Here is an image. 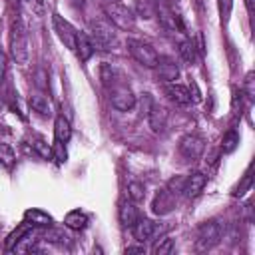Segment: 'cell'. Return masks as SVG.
<instances>
[{
    "mask_svg": "<svg viewBox=\"0 0 255 255\" xmlns=\"http://www.w3.org/2000/svg\"><path fill=\"white\" fill-rule=\"evenodd\" d=\"M145 118H147L149 128H151L155 133L165 131V128H167V110H165L163 106H159V104H155V102H153V104L149 106V110H147Z\"/></svg>",
    "mask_w": 255,
    "mask_h": 255,
    "instance_id": "obj_10",
    "label": "cell"
},
{
    "mask_svg": "<svg viewBox=\"0 0 255 255\" xmlns=\"http://www.w3.org/2000/svg\"><path fill=\"white\" fill-rule=\"evenodd\" d=\"M52 22H54V28H56L60 40L64 42V46L70 48V50H74L76 48V32L78 30L68 20H64L60 14H52Z\"/></svg>",
    "mask_w": 255,
    "mask_h": 255,
    "instance_id": "obj_9",
    "label": "cell"
},
{
    "mask_svg": "<svg viewBox=\"0 0 255 255\" xmlns=\"http://www.w3.org/2000/svg\"><path fill=\"white\" fill-rule=\"evenodd\" d=\"M64 225H66L68 229L82 231V229L88 227V215H86L84 211H80V209H72V211L66 213V217H64Z\"/></svg>",
    "mask_w": 255,
    "mask_h": 255,
    "instance_id": "obj_22",
    "label": "cell"
},
{
    "mask_svg": "<svg viewBox=\"0 0 255 255\" xmlns=\"http://www.w3.org/2000/svg\"><path fill=\"white\" fill-rule=\"evenodd\" d=\"M0 163H2L6 169H12V167H14V163H16V153H14L12 145L0 143Z\"/></svg>",
    "mask_w": 255,
    "mask_h": 255,
    "instance_id": "obj_28",
    "label": "cell"
},
{
    "mask_svg": "<svg viewBox=\"0 0 255 255\" xmlns=\"http://www.w3.org/2000/svg\"><path fill=\"white\" fill-rule=\"evenodd\" d=\"M151 251H153L155 255H171V253L175 251V243H173V239L161 235L159 239L153 241V249H151Z\"/></svg>",
    "mask_w": 255,
    "mask_h": 255,
    "instance_id": "obj_26",
    "label": "cell"
},
{
    "mask_svg": "<svg viewBox=\"0 0 255 255\" xmlns=\"http://www.w3.org/2000/svg\"><path fill=\"white\" fill-rule=\"evenodd\" d=\"M24 223H28V227H50L54 223L52 215L38 209V207H32V209H26L24 211Z\"/></svg>",
    "mask_w": 255,
    "mask_h": 255,
    "instance_id": "obj_16",
    "label": "cell"
},
{
    "mask_svg": "<svg viewBox=\"0 0 255 255\" xmlns=\"http://www.w3.org/2000/svg\"><path fill=\"white\" fill-rule=\"evenodd\" d=\"M153 70H155V74H157V80L163 82V84L175 82L177 76H179L177 64H175L173 60H169V58H159V62H157V66H155Z\"/></svg>",
    "mask_w": 255,
    "mask_h": 255,
    "instance_id": "obj_12",
    "label": "cell"
},
{
    "mask_svg": "<svg viewBox=\"0 0 255 255\" xmlns=\"http://www.w3.org/2000/svg\"><path fill=\"white\" fill-rule=\"evenodd\" d=\"M72 135V126H70V120L66 116H56V122H54V137H56V147L62 149V145L68 143Z\"/></svg>",
    "mask_w": 255,
    "mask_h": 255,
    "instance_id": "obj_17",
    "label": "cell"
},
{
    "mask_svg": "<svg viewBox=\"0 0 255 255\" xmlns=\"http://www.w3.org/2000/svg\"><path fill=\"white\" fill-rule=\"evenodd\" d=\"M205 183H207V177L201 173V171H193V173H189V175H185V183H183V195L185 197H197L201 191H203V187H205Z\"/></svg>",
    "mask_w": 255,
    "mask_h": 255,
    "instance_id": "obj_13",
    "label": "cell"
},
{
    "mask_svg": "<svg viewBox=\"0 0 255 255\" xmlns=\"http://www.w3.org/2000/svg\"><path fill=\"white\" fill-rule=\"evenodd\" d=\"M245 4H247L249 10H253V0H245Z\"/></svg>",
    "mask_w": 255,
    "mask_h": 255,
    "instance_id": "obj_39",
    "label": "cell"
},
{
    "mask_svg": "<svg viewBox=\"0 0 255 255\" xmlns=\"http://www.w3.org/2000/svg\"><path fill=\"white\" fill-rule=\"evenodd\" d=\"M126 253H145V247H143V243L141 245H131V247H126Z\"/></svg>",
    "mask_w": 255,
    "mask_h": 255,
    "instance_id": "obj_37",
    "label": "cell"
},
{
    "mask_svg": "<svg viewBox=\"0 0 255 255\" xmlns=\"http://www.w3.org/2000/svg\"><path fill=\"white\" fill-rule=\"evenodd\" d=\"M10 54L16 60V64L28 62V34L20 20H16L10 30Z\"/></svg>",
    "mask_w": 255,
    "mask_h": 255,
    "instance_id": "obj_4",
    "label": "cell"
},
{
    "mask_svg": "<svg viewBox=\"0 0 255 255\" xmlns=\"http://www.w3.org/2000/svg\"><path fill=\"white\" fill-rule=\"evenodd\" d=\"M22 2L34 16H44V0H22Z\"/></svg>",
    "mask_w": 255,
    "mask_h": 255,
    "instance_id": "obj_35",
    "label": "cell"
},
{
    "mask_svg": "<svg viewBox=\"0 0 255 255\" xmlns=\"http://www.w3.org/2000/svg\"><path fill=\"white\" fill-rule=\"evenodd\" d=\"M128 52L131 54V58H133L137 64H141V66H145V68H155L157 62H159V56H157V52L153 50V46L147 44V42H143V40L129 38V40H128Z\"/></svg>",
    "mask_w": 255,
    "mask_h": 255,
    "instance_id": "obj_5",
    "label": "cell"
},
{
    "mask_svg": "<svg viewBox=\"0 0 255 255\" xmlns=\"http://www.w3.org/2000/svg\"><path fill=\"white\" fill-rule=\"evenodd\" d=\"M36 243H38L36 231L26 229V231L22 233V237L16 241V245L12 247V251H14V253H36V251H40Z\"/></svg>",
    "mask_w": 255,
    "mask_h": 255,
    "instance_id": "obj_19",
    "label": "cell"
},
{
    "mask_svg": "<svg viewBox=\"0 0 255 255\" xmlns=\"http://www.w3.org/2000/svg\"><path fill=\"white\" fill-rule=\"evenodd\" d=\"M118 217H120V223L124 227H133V223L139 219V213H137V207H135V201H122L120 203V209H118Z\"/></svg>",
    "mask_w": 255,
    "mask_h": 255,
    "instance_id": "obj_18",
    "label": "cell"
},
{
    "mask_svg": "<svg viewBox=\"0 0 255 255\" xmlns=\"http://www.w3.org/2000/svg\"><path fill=\"white\" fill-rule=\"evenodd\" d=\"M155 14L159 18V24L165 28V30H171V32H177V30H183L179 18L173 14V10L165 4H155Z\"/></svg>",
    "mask_w": 255,
    "mask_h": 255,
    "instance_id": "obj_14",
    "label": "cell"
},
{
    "mask_svg": "<svg viewBox=\"0 0 255 255\" xmlns=\"http://www.w3.org/2000/svg\"><path fill=\"white\" fill-rule=\"evenodd\" d=\"M237 143H239V133H237L235 129H229V131L223 133V137H221V151H223V153H231V151H235Z\"/></svg>",
    "mask_w": 255,
    "mask_h": 255,
    "instance_id": "obj_27",
    "label": "cell"
},
{
    "mask_svg": "<svg viewBox=\"0 0 255 255\" xmlns=\"http://www.w3.org/2000/svg\"><path fill=\"white\" fill-rule=\"evenodd\" d=\"M100 76H102V82H104L106 88H110V86H114V84H118V82L124 80L122 72L116 66H112V64H104L102 70H100Z\"/></svg>",
    "mask_w": 255,
    "mask_h": 255,
    "instance_id": "obj_24",
    "label": "cell"
},
{
    "mask_svg": "<svg viewBox=\"0 0 255 255\" xmlns=\"http://www.w3.org/2000/svg\"><path fill=\"white\" fill-rule=\"evenodd\" d=\"M179 153L185 157V159H197L203 155L205 151V139L201 135H195V133H187L179 139V145H177Z\"/></svg>",
    "mask_w": 255,
    "mask_h": 255,
    "instance_id": "obj_8",
    "label": "cell"
},
{
    "mask_svg": "<svg viewBox=\"0 0 255 255\" xmlns=\"http://www.w3.org/2000/svg\"><path fill=\"white\" fill-rule=\"evenodd\" d=\"M128 197L131 199V201H143V197H145V187H143V183H139V181H129L128 183Z\"/></svg>",
    "mask_w": 255,
    "mask_h": 255,
    "instance_id": "obj_29",
    "label": "cell"
},
{
    "mask_svg": "<svg viewBox=\"0 0 255 255\" xmlns=\"http://www.w3.org/2000/svg\"><path fill=\"white\" fill-rule=\"evenodd\" d=\"M76 56L82 60V62H88L94 54V46H92V40L86 32H76V48H74Z\"/></svg>",
    "mask_w": 255,
    "mask_h": 255,
    "instance_id": "obj_20",
    "label": "cell"
},
{
    "mask_svg": "<svg viewBox=\"0 0 255 255\" xmlns=\"http://www.w3.org/2000/svg\"><path fill=\"white\" fill-rule=\"evenodd\" d=\"M28 229V223H24V225H20L16 231H12L10 235H8V239H6V251H12V247L16 245V241L22 237V233Z\"/></svg>",
    "mask_w": 255,
    "mask_h": 255,
    "instance_id": "obj_34",
    "label": "cell"
},
{
    "mask_svg": "<svg viewBox=\"0 0 255 255\" xmlns=\"http://www.w3.org/2000/svg\"><path fill=\"white\" fill-rule=\"evenodd\" d=\"M179 54H181V58H183L187 64H193V62H195V46H193V42H191V40L179 42Z\"/></svg>",
    "mask_w": 255,
    "mask_h": 255,
    "instance_id": "obj_30",
    "label": "cell"
},
{
    "mask_svg": "<svg viewBox=\"0 0 255 255\" xmlns=\"http://www.w3.org/2000/svg\"><path fill=\"white\" fill-rule=\"evenodd\" d=\"M76 4H84V0H76Z\"/></svg>",
    "mask_w": 255,
    "mask_h": 255,
    "instance_id": "obj_40",
    "label": "cell"
},
{
    "mask_svg": "<svg viewBox=\"0 0 255 255\" xmlns=\"http://www.w3.org/2000/svg\"><path fill=\"white\" fill-rule=\"evenodd\" d=\"M223 235H225V221L207 219L197 227V247L199 249H211L221 241Z\"/></svg>",
    "mask_w": 255,
    "mask_h": 255,
    "instance_id": "obj_3",
    "label": "cell"
},
{
    "mask_svg": "<svg viewBox=\"0 0 255 255\" xmlns=\"http://www.w3.org/2000/svg\"><path fill=\"white\" fill-rule=\"evenodd\" d=\"M4 72H6V56H4V52L0 50V82H2V78H4Z\"/></svg>",
    "mask_w": 255,
    "mask_h": 255,
    "instance_id": "obj_38",
    "label": "cell"
},
{
    "mask_svg": "<svg viewBox=\"0 0 255 255\" xmlns=\"http://www.w3.org/2000/svg\"><path fill=\"white\" fill-rule=\"evenodd\" d=\"M217 6H219L221 22H227V20H229V14H231V10H233V0H217Z\"/></svg>",
    "mask_w": 255,
    "mask_h": 255,
    "instance_id": "obj_36",
    "label": "cell"
},
{
    "mask_svg": "<svg viewBox=\"0 0 255 255\" xmlns=\"http://www.w3.org/2000/svg\"><path fill=\"white\" fill-rule=\"evenodd\" d=\"M183 183H185V175H175V177H171V179L167 181L165 189L177 197V195H181V191H183Z\"/></svg>",
    "mask_w": 255,
    "mask_h": 255,
    "instance_id": "obj_32",
    "label": "cell"
},
{
    "mask_svg": "<svg viewBox=\"0 0 255 255\" xmlns=\"http://www.w3.org/2000/svg\"><path fill=\"white\" fill-rule=\"evenodd\" d=\"M108 90H110V102H112V106L116 110L129 112L135 106V94H133V90L124 80L118 82V84H114V86H110Z\"/></svg>",
    "mask_w": 255,
    "mask_h": 255,
    "instance_id": "obj_7",
    "label": "cell"
},
{
    "mask_svg": "<svg viewBox=\"0 0 255 255\" xmlns=\"http://www.w3.org/2000/svg\"><path fill=\"white\" fill-rule=\"evenodd\" d=\"M44 239L58 245V247H70L72 245V237L64 231V229H54L52 225L46 227V233H44Z\"/></svg>",
    "mask_w": 255,
    "mask_h": 255,
    "instance_id": "obj_23",
    "label": "cell"
},
{
    "mask_svg": "<svg viewBox=\"0 0 255 255\" xmlns=\"http://www.w3.org/2000/svg\"><path fill=\"white\" fill-rule=\"evenodd\" d=\"M102 10H104L106 18H108L116 28H120V30H131L133 24H135L133 12H131L126 4H122V2H118V0H104V2H102Z\"/></svg>",
    "mask_w": 255,
    "mask_h": 255,
    "instance_id": "obj_2",
    "label": "cell"
},
{
    "mask_svg": "<svg viewBox=\"0 0 255 255\" xmlns=\"http://www.w3.org/2000/svg\"><path fill=\"white\" fill-rule=\"evenodd\" d=\"M165 231H167V225L165 223H155V221L145 219V217H139L133 223V227H131V233H133L135 241H139V243L155 241L161 235H165Z\"/></svg>",
    "mask_w": 255,
    "mask_h": 255,
    "instance_id": "obj_6",
    "label": "cell"
},
{
    "mask_svg": "<svg viewBox=\"0 0 255 255\" xmlns=\"http://www.w3.org/2000/svg\"><path fill=\"white\" fill-rule=\"evenodd\" d=\"M133 14L143 18V20H151L155 16L153 0H133Z\"/></svg>",
    "mask_w": 255,
    "mask_h": 255,
    "instance_id": "obj_25",
    "label": "cell"
},
{
    "mask_svg": "<svg viewBox=\"0 0 255 255\" xmlns=\"http://www.w3.org/2000/svg\"><path fill=\"white\" fill-rule=\"evenodd\" d=\"M30 108H32V112H36L42 118L52 116V104H50L48 96H44L42 92H36L30 96Z\"/></svg>",
    "mask_w": 255,
    "mask_h": 255,
    "instance_id": "obj_21",
    "label": "cell"
},
{
    "mask_svg": "<svg viewBox=\"0 0 255 255\" xmlns=\"http://www.w3.org/2000/svg\"><path fill=\"white\" fill-rule=\"evenodd\" d=\"M0 106H2V100H0Z\"/></svg>",
    "mask_w": 255,
    "mask_h": 255,
    "instance_id": "obj_41",
    "label": "cell"
},
{
    "mask_svg": "<svg viewBox=\"0 0 255 255\" xmlns=\"http://www.w3.org/2000/svg\"><path fill=\"white\" fill-rule=\"evenodd\" d=\"M163 94H165L173 104H177V106H187V104L191 102V92H189L185 86L175 84V82L165 84V86H163Z\"/></svg>",
    "mask_w": 255,
    "mask_h": 255,
    "instance_id": "obj_15",
    "label": "cell"
},
{
    "mask_svg": "<svg viewBox=\"0 0 255 255\" xmlns=\"http://www.w3.org/2000/svg\"><path fill=\"white\" fill-rule=\"evenodd\" d=\"M251 185H253V175H251V167L245 171V175H243V179L239 181V185H237V189L233 191V195L235 197H241V195H245L249 189H251Z\"/></svg>",
    "mask_w": 255,
    "mask_h": 255,
    "instance_id": "obj_31",
    "label": "cell"
},
{
    "mask_svg": "<svg viewBox=\"0 0 255 255\" xmlns=\"http://www.w3.org/2000/svg\"><path fill=\"white\" fill-rule=\"evenodd\" d=\"M90 40L94 50H114L118 46V34L106 20H90Z\"/></svg>",
    "mask_w": 255,
    "mask_h": 255,
    "instance_id": "obj_1",
    "label": "cell"
},
{
    "mask_svg": "<svg viewBox=\"0 0 255 255\" xmlns=\"http://www.w3.org/2000/svg\"><path fill=\"white\" fill-rule=\"evenodd\" d=\"M173 207H175V195L169 193L165 187L159 189V191L155 193L153 201H151V211H153L155 215H167Z\"/></svg>",
    "mask_w": 255,
    "mask_h": 255,
    "instance_id": "obj_11",
    "label": "cell"
},
{
    "mask_svg": "<svg viewBox=\"0 0 255 255\" xmlns=\"http://www.w3.org/2000/svg\"><path fill=\"white\" fill-rule=\"evenodd\" d=\"M32 149H34L38 155H42V157H50V155H52L50 145H48L42 137H34V139H32Z\"/></svg>",
    "mask_w": 255,
    "mask_h": 255,
    "instance_id": "obj_33",
    "label": "cell"
}]
</instances>
